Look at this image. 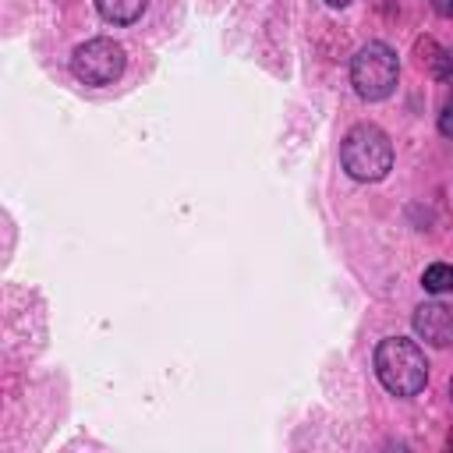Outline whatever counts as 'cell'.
<instances>
[{
	"label": "cell",
	"mask_w": 453,
	"mask_h": 453,
	"mask_svg": "<svg viewBox=\"0 0 453 453\" xmlns=\"http://www.w3.org/2000/svg\"><path fill=\"white\" fill-rule=\"evenodd\" d=\"M71 74L81 85H92V88L113 85L124 74V46L113 42V39H106V35L85 39L71 53Z\"/></svg>",
	"instance_id": "cell-4"
},
{
	"label": "cell",
	"mask_w": 453,
	"mask_h": 453,
	"mask_svg": "<svg viewBox=\"0 0 453 453\" xmlns=\"http://www.w3.org/2000/svg\"><path fill=\"white\" fill-rule=\"evenodd\" d=\"M340 163L347 177L361 184H375L393 170V142L379 124H354L340 142Z\"/></svg>",
	"instance_id": "cell-2"
},
{
	"label": "cell",
	"mask_w": 453,
	"mask_h": 453,
	"mask_svg": "<svg viewBox=\"0 0 453 453\" xmlns=\"http://www.w3.org/2000/svg\"><path fill=\"white\" fill-rule=\"evenodd\" d=\"M432 7L439 18H453V0H432Z\"/></svg>",
	"instance_id": "cell-10"
},
{
	"label": "cell",
	"mask_w": 453,
	"mask_h": 453,
	"mask_svg": "<svg viewBox=\"0 0 453 453\" xmlns=\"http://www.w3.org/2000/svg\"><path fill=\"white\" fill-rule=\"evenodd\" d=\"M375 375L393 396H418L428 382L425 350L407 336H386L375 347Z\"/></svg>",
	"instance_id": "cell-1"
},
{
	"label": "cell",
	"mask_w": 453,
	"mask_h": 453,
	"mask_svg": "<svg viewBox=\"0 0 453 453\" xmlns=\"http://www.w3.org/2000/svg\"><path fill=\"white\" fill-rule=\"evenodd\" d=\"M439 134L453 138V81H449V96H446L442 106H439Z\"/></svg>",
	"instance_id": "cell-9"
},
{
	"label": "cell",
	"mask_w": 453,
	"mask_h": 453,
	"mask_svg": "<svg viewBox=\"0 0 453 453\" xmlns=\"http://www.w3.org/2000/svg\"><path fill=\"white\" fill-rule=\"evenodd\" d=\"M326 4H329V7H347L350 0H326Z\"/></svg>",
	"instance_id": "cell-11"
},
{
	"label": "cell",
	"mask_w": 453,
	"mask_h": 453,
	"mask_svg": "<svg viewBox=\"0 0 453 453\" xmlns=\"http://www.w3.org/2000/svg\"><path fill=\"white\" fill-rule=\"evenodd\" d=\"M96 11L103 14V21L110 25H131L142 18L145 0H96Z\"/></svg>",
	"instance_id": "cell-7"
},
{
	"label": "cell",
	"mask_w": 453,
	"mask_h": 453,
	"mask_svg": "<svg viewBox=\"0 0 453 453\" xmlns=\"http://www.w3.org/2000/svg\"><path fill=\"white\" fill-rule=\"evenodd\" d=\"M396 81H400V60H396L393 46H386L382 39H372V42H365L354 53V60H350V85H354V92L365 103L389 99Z\"/></svg>",
	"instance_id": "cell-3"
},
{
	"label": "cell",
	"mask_w": 453,
	"mask_h": 453,
	"mask_svg": "<svg viewBox=\"0 0 453 453\" xmlns=\"http://www.w3.org/2000/svg\"><path fill=\"white\" fill-rule=\"evenodd\" d=\"M414 333L428 347H453V311L439 301H425L414 308Z\"/></svg>",
	"instance_id": "cell-5"
},
{
	"label": "cell",
	"mask_w": 453,
	"mask_h": 453,
	"mask_svg": "<svg viewBox=\"0 0 453 453\" xmlns=\"http://www.w3.org/2000/svg\"><path fill=\"white\" fill-rule=\"evenodd\" d=\"M414 60H418V67L428 74V78H435V81H453V50H446V46H439L432 35H418L414 39Z\"/></svg>",
	"instance_id": "cell-6"
},
{
	"label": "cell",
	"mask_w": 453,
	"mask_h": 453,
	"mask_svg": "<svg viewBox=\"0 0 453 453\" xmlns=\"http://www.w3.org/2000/svg\"><path fill=\"white\" fill-rule=\"evenodd\" d=\"M421 287H425L428 294H453V265H446V262L428 265V269L421 273Z\"/></svg>",
	"instance_id": "cell-8"
},
{
	"label": "cell",
	"mask_w": 453,
	"mask_h": 453,
	"mask_svg": "<svg viewBox=\"0 0 453 453\" xmlns=\"http://www.w3.org/2000/svg\"><path fill=\"white\" fill-rule=\"evenodd\" d=\"M449 396H453V382H449Z\"/></svg>",
	"instance_id": "cell-12"
}]
</instances>
